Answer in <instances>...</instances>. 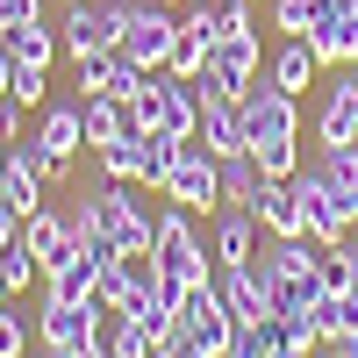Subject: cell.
Segmentation results:
<instances>
[{
    "instance_id": "cell-17",
    "label": "cell",
    "mask_w": 358,
    "mask_h": 358,
    "mask_svg": "<svg viewBox=\"0 0 358 358\" xmlns=\"http://www.w3.org/2000/svg\"><path fill=\"white\" fill-rule=\"evenodd\" d=\"M22 244L36 251L43 265H57V258H72V251H79V236H72V208H50V201H43L36 215L22 222Z\"/></svg>"
},
{
    "instance_id": "cell-9",
    "label": "cell",
    "mask_w": 358,
    "mask_h": 358,
    "mask_svg": "<svg viewBox=\"0 0 358 358\" xmlns=\"http://www.w3.org/2000/svg\"><path fill=\"white\" fill-rule=\"evenodd\" d=\"M315 143H358V65H330V72H322Z\"/></svg>"
},
{
    "instance_id": "cell-20",
    "label": "cell",
    "mask_w": 358,
    "mask_h": 358,
    "mask_svg": "<svg viewBox=\"0 0 358 358\" xmlns=\"http://www.w3.org/2000/svg\"><path fill=\"white\" fill-rule=\"evenodd\" d=\"M36 143H43L50 158H79V151H86V122H79V101H43Z\"/></svg>"
},
{
    "instance_id": "cell-43",
    "label": "cell",
    "mask_w": 358,
    "mask_h": 358,
    "mask_svg": "<svg viewBox=\"0 0 358 358\" xmlns=\"http://www.w3.org/2000/svg\"><path fill=\"white\" fill-rule=\"evenodd\" d=\"M29 358H57V351H50V344H36V351H29Z\"/></svg>"
},
{
    "instance_id": "cell-40",
    "label": "cell",
    "mask_w": 358,
    "mask_h": 358,
    "mask_svg": "<svg viewBox=\"0 0 358 358\" xmlns=\"http://www.w3.org/2000/svg\"><path fill=\"white\" fill-rule=\"evenodd\" d=\"M337 251H344V265H351V280H358V229L344 236V244H337Z\"/></svg>"
},
{
    "instance_id": "cell-37",
    "label": "cell",
    "mask_w": 358,
    "mask_h": 358,
    "mask_svg": "<svg viewBox=\"0 0 358 358\" xmlns=\"http://www.w3.org/2000/svg\"><path fill=\"white\" fill-rule=\"evenodd\" d=\"M15 236H22V215H15V208H8V201H0V251H8V244H15Z\"/></svg>"
},
{
    "instance_id": "cell-29",
    "label": "cell",
    "mask_w": 358,
    "mask_h": 358,
    "mask_svg": "<svg viewBox=\"0 0 358 358\" xmlns=\"http://www.w3.org/2000/svg\"><path fill=\"white\" fill-rule=\"evenodd\" d=\"M251 165H258V179H294L301 172V136L294 143H251Z\"/></svg>"
},
{
    "instance_id": "cell-34",
    "label": "cell",
    "mask_w": 358,
    "mask_h": 358,
    "mask_svg": "<svg viewBox=\"0 0 358 358\" xmlns=\"http://www.w3.org/2000/svg\"><path fill=\"white\" fill-rule=\"evenodd\" d=\"M22 22H43V0H0V29H22Z\"/></svg>"
},
{
    "instance_id": "cell-25",
    "label": "cell",
    "mask_w": 358,
    "mask_h": 358,
    "mask_svg": "<svg viewBox=\"0 0 358 358\" xmlns=\"http://www.w3.org/2000/svg\"><path fill=\"white\" fill-rule=\"evenodd\" d=\"M229 358H287V351H280V322H273V315H265V322H236Z\"/></svg>"
},
{
    "instance_id": "cell-4",
    "label": "cell",
    "mask_w": 358,
    "mask_h": 358,
    "mask_svg": "<svg viewBox=\"0 0 358 358\" xmlns=\"http://www.w3.org/2000/svg\"><path fill=\"white\" fill-rule=\"evenodd\" d=\"M165 201H179V208H194V215H215L222 208V158L215 151H201V136L187 143V151L172 158V172H165V187H158Z\"/></svg>"
},
{
    "instance_id": "cell-22",
    "label": "cell",
    "mask_w": 358,
    "mask_h": 358,
    "mask_svg": "<svg viewBox=\"0 0 358 358\" xmlns=\"http://www.w3.org/2000/svg\"><path fill=\"white\" fill-rule=\"evenodd\" d=\"M101 179H122V187H151V165H143V136H115L94 151Z\"/></svg>"
},
{
    "instance_id": "cell-35",
    "label": "cell",
    "mask_w": 358,
    "mask_h": 358,
    "mask_svg": "<svg viewBox=\"0 0 358 358\" xmlns=\"http://www.w3.org/2000/svg\"><path fill=\"white\" fill-rule=\"evenodd\" d=\"M22 129H29V108L8 94V101H0V136H8V143H22Z\"/></svg>"
},
{
    "instance_id": "cell-3",
    "label": "cell",
    "mask_w": 358,
    "mask_h": 358,
    "mask_svg": "<svg viewBox=\"0 0 358 358\" xmlns=\"http://www.w3.org/2000/svg\"><path fill=\"white\" fill-rule=\"evenodd\" d=\"M108 301L94 294V301H43L36 308V344H50V351H86V344H101L108 337Z\"/></svg>"
},
{
    "instance_id": "cell-36",
    "label": "cell",
    "mask_w": 358,
    "mask_h": 358,
    "mask_svg": "<svg viewBox=\"0 0 358 358\" xmlns=\"http://www.w3.org/2000/svg\"><path fill=\"white\" fill-rule=\"evenodd\" d=\"M151 358H201V351L179 337V322H172V337H158V344H151Z\"/></svg>"
},
{
    "instance_id": "cell-41",
    "label": "cell",
    "mask_w": 358,
    "mask_h": 358,
    "mask_svg": "<svg viewBox=\"0 0 358 358\" xmlns=\"http://www.w3.org/2000/svg\"><path fill=\"white\" fill-rule=\"evenodd\" d=\"M294 358H337V351L330 344H308V351H294Z\"/></svg>"
},
{
    "instance_id": "cell-12",
    "label": "cell",
    "mask_w": 358,
    "mask_h": 358,
    "mask_svg": "<svg viewBox=\"0 0 358 358\" xmlns=\"http://www.w3.org/2000/svg\"><path fill=\"white\" fill-rule=\"evenodd\" d=\"M308 172L322 179V194H330L351 215V229H358V143H315V165Z\"/></svg>"
},
{
    "instance_id": "cell-7",
    "label": "cell",
    "mask_w": 358,
    "mask_h": 358,
    "mask_svg": "<svg viewBox=\"0 0 358 358\" xmlns=\"http://www.w3.org/2000/svg\"><path fill=\"white\" fill-rule=\"evenodd\" d=\"M215 94H251V86L265 79V57H258V29H222L215 50H208V72H201Z\"/></svg>"
},
{
    "instance_id": "cell-8",
    "label": "cell",
    "mask_w": 358,
    "mask_h": 358,
    "mask_svg": "<svg viewBox=\"0 0 358 358\" xmlns=\"http://www.w3.org/2000/svg\"><path fill=\"white\" fill-rule=\"evenodd\" d=\"M172 36H179V15L165 8V0H129V15H122V50L136 57L143 72H165Z\"/></svg>"
},
{
    "instance_id": "cell-14",
    "label": "cell",
    "mask_w": 358,
    "mask_h": 358,
    "mask_svg": "<svg viewBox=\"0 0 358 358\" xmlns=\"http://www.w3.org/2000/svg\"><path fill=\"white\" fill-rule=\"evenodd\" d=\"M79 122H86V151H101L115 136H143L136 101H122V94H79Z\"/></svg>"
},
{
    "instance_id": "cell-19",
    "label": "cell",
    "mask_w": 358,
    "mask_h": 358,
    "mask_svg": "<svg viewBox=\"0 0 358 358\" xmlns=\"http://www.w3.org/2000/svg\"><path fill=\"white\" fill-rule=\"evenodd\" d=\"M308 43H315V57H322V72H330V65H358V8H344V15H315Z\"/></svg>"
},
{
    "instance_id": "cell-39",
    "label": "cell",
    "mask_w": 358,
    "mask_h": 358,
    "mask_svg": "<svg viewBox=\"0 0 358 358\" xmlns=\"http://www.w3.org/2000/svg\"><path fill=\"white\" fill-rule=\"evenodd\" d=\"M330 351H337V358H358V330H344V337H330Z\"/></svg>"
},
{
    "instance_id": "cell-16",
    "label": "cell",
    "mask_w": 358,
    "mask_h": 358,
    "mask_svg": "<svg viewBox=\"0 0 358 358\" xmlns=\"http://www.w3.org/2000/svg\"><path fill=\"white\" fill-rule=\"evenodd\" d=\"M265 79L287 86V94H308V86H322V57L308 36H280V50L265 57Z\"/></svg>"
},
{
    "instance_id": "cell-2",
    "label": "cell",
    "mask_w": 358,
    "mask_h": 358,
    "mask_svg": "<svg viewBox=\"0 0 358 358\" xmlns=\"http://www.w3.org/2000/svg\"><path fill=\"white\" fill-rule=\"evenodd\" d=\"M122 15H129V0H65V15H57V43H65V57L115 50V43H122Z\"/></svg>"
},
{
    "instance_id": "cell-32",
    "label": "cell",
    "mask_w": 358,
    "mask_h": 358,
    "mask_svg": "<svg viewBox=\"0 0 358 358\" xmlns=\"http://www.w3.org/2000/svg\"><path fill=\"white\" fill-rule=\"evenodd\" d=\"M273 29L280 36H308L315 29V0H273Z\"/></svg>"
},
{
    "instance_id": "cell-28",
    "label": "cell",
    "mask_w": 358,
    "mask_h": 358,
    "mask_svg": "<svg viewBox=\"0 0 358 358\" xmlns=\"http://www.w3.org/2000/svg\"><path fill=\"white\" fill-rule=\"evenodd\" d=\"M273 322H280V351H287V358H294V351H308V344H322V322H315V308H280Z\"/></svg>"
},
{
    "instance_id": "cell-15",
    "label": "cell",
    "mask_w": 358,
    "mask_h": 358,
    "mask_svg": "<svg viewBox=\"0 0 358 358\" xmlns=\"http://www.w3.org/2000/svg\"><path fill=\"white\" fill-rule=\"evenodd\" d=\"M208 251H215V265H251L258 215L251 208H215V215H208Z\"/></svg>"
},
{
    "instance_id": "cell-11",
    "label": "cell",
    "mask_w": 358,
    "mask_h": 358,
    "mask_svg": "<svg viewBox=\"0 0 358 358\" xmlns=\"http://www.w3.org/2000/svg\"><path fill=\"white\" fill-rule=\"evenodd\" d=\"M215 294L236 322H265L273 315V280L258 273V265H215Z\"/></svg>"
},
{
    "instance_id": "cell-44",
    "label": "cell",
    "mask_w": 358,
    "mask_h": 358,
    "mask_svg": "<svg viewBox=\"0 0 358 358\" xmlns=\"http://www.w3.org/2000/svg\"><path fill=\"white\" fill-rule=\"evenodd\" d=\"M8 301H15V294H8V280H0V308H8Z\"/></svg>"
},
{
    "instance_id": "cell-24",
    "label": "cell",
    "mask_w": 358,
    "mask_h": 358,
    "mask_svg": "<svg viewBox=\"0 0 358 358\" xmlns=\"http://www.w3.org/2000/svg\"><path fill=\"white\" fill-rule=\"evenodd\" d=\"M0 201H8V208H15V215H22V222H29V215H36V208H43V179H36V172H29V165H22L15 151H8V172H0Z\"/></svg>"
},
{
    "instance_id": "cell-46",
    "label": "cell",
    "mask_w": 358,
    "mask_h": 358,
    "mask_svg": "<svg viewBox=\"0 0 358 358\" xmlns=\"http://www.w3.org/2000/svg\"><path fill=\"white\" fill-rule=\"evenodd\" d=\"M222 358H229V351H222Z\"/></svg>"
},
{
    "instance_id": "cell-31",
    "label": "cell",
    "mask_w": 358,
    "mask_h": 358,
    "mask_svg": "<svg viewBox=\"0 0 358 358\" xmlns=\"http://www.w3.org/2000/svg\"><path fill=\"white\" fill-rule=\"evenodd\" d=\"M8 94H15L29 115H36V108L50 101V65H22V57H15V86H8Z\"/></svg>"
},
{
    "instance_id": "cell-13",
    "label": "cell",
    "mask_w": 358,
    "mask_h": 358,
    "mask_svg": "<svg viewBox=\"0 0 358 358\" xmlns=\"http://www.w3.org/2000/svg\"><path fill=\"white\" fill-rule=\"evenodd\" d=\"M143 294H158V258L151 251H115V265L101 273V301L108 308H129Z\"/></svg>"
},
{
    "instance_id": "cell-5",
    "label": "cell",
    "mask_w": 358,
    "mask_h": 358,
    "mask_svg": "<svg viewBox=\"0 0 358 358\" xmlns=\"http://www.w3.org/2000/svg\"><path fill=\"white\" fill-rule=\"evenodd\" d=\"M236 108H244V136L251 143H294L301 136V94H287L273 79H258L251 94H236Z\"/></svg>"
},
{
    "instance_id": "cell-30",
    "label": "cell",
    "mask_w": 358,
    "mask_h": 358,
    "mask_svg": "<svg viewBox=\"0 0 358 358\" xmlns=\"http://www.w3.org/2000/svg\"><path fill=\"white\" fill-rule=\"evenodd\" d=\"M315 322H322V344H330V337H344V330H358V294H322Z\"/></svg>"
},
{
    "instance_id": "cell-27",
    "label": "cell",
    "mask_w": 358,
    "mask_h": 358,
    "mask_svg": "<svg viewBox=\"0 0 358 358\" xmlns=\"http://www.w3.org/2000/svg\"><path fill=\"white\" fill-rule=\"evenodd\" d=\"M251 194H258V165H251V151L222 158V208H251Z\"/></svg>"
},
{
    "instance_id": "cell-33",
    "label": "cell",
    "mask_w": 358,
    "mask_h": 358,
    "mask_svg": "<svg viewBox=\"0 0 358 358\" xmlns=\"http://www.w3.org/2000/svg\"><path fill=\"white\" fill-rule=\"evenodd\" d=\"M0 358H29V315L15 301L0 308Z\"/></svg>"
},
{
    "instance_id": "cell-10",
    "label": "cell",
    "mask_w": 358,
    "mask_h": 358,
    "mask_svg": "<svg viewBox=\"0 0 358 358\" xmlns=\"http://www.w3.org/2000/svg\"><path fill=\"white\" fill-rule=\"evenodd\" d=\"M251 215H258L265 236H308V208H301V187H294V179H258Z\"/></svg>"
},
{
    "instance_id": "cell-21",
    "label": "cell",
    "mask_w": 358,
    "mask_h": 358,
    "mask_svg": "<svg viewBox=\"0 0 358 358\" xmlns=\"http://www.w3.org/2000/svg\"><path fill=\"white\" fill-rule=\"evenodd\" d=\"M201 151H215V158L251 151V136H244V108H236V101H208V108H201Z\"/></svg>"
},
{
    "instance_id": "cell-45",
    "label": "cell",
    "mask_w": 358,
    "mask_h": 358,
    "mask_svg": "<svg viewBox=\"0 0 358 358\" xmlns=\"http://www.w3.org/2000/svg\"><path fill=\"white\" fill-rule=\"evenodd\" d=\"M165 8H172V0H165Z\"/></svg>"
},
{
    "instance_id": "cell-42",
    "label": "cell",
    "mask_w": 358,
    "mask_h": 358,
    "mask_svg": "<svg viewBox=\"0 0 358 358\" xmlns=\"http://www.w3.org/2000/svg\"><path fill=\"white\" fill-rule=\"evenodd\" d=\"M8 151H15V143H8V136H0V172H8Z\"/></svg>"
},
{
    "instance_id": "cell-1",
    "label": "cell",
    "mask_w": 358,
    "mask_h": 358,
    "mask_svg": "<svg viewBox=\"0 0 358 358\" xmlns=\"http://www.w3.org/2000/svg\"><path fill=\"white\" fill-rule=\"evenodd\" d=\"M201 79H172V72H151L136 94V129L143 136H201Z\"/></svg>"
},
{
    "instance_id": "cell-18",
    "label": "cell",
    "mask_w": 358,
    "mask_h": 358,
    "mask_svg": "<svg viewBox=\"0 0 358 358\" xmlns=\"http://www.w3.org/2000/svg\"><path fill=\"white\" fill-rule=\"evenodd\" d=\"M294 187H301V208H308V236H315V244H344V236H351V215L322 194V179L301 165V172H294Z\"/></svg>"
},
{
    "instance_id": "cell-23",
    "label": "cell",
    "mask_w": 358,
    "mask_h": 358,
    "mask_svg": "<svg viewBox=\"0 0 358 358\" xmlns=\"http://www.w3.org/2000/svg\"><path fill=\"white\" fill-rule=\"evenodd\" d=\"M0 36H8V50L22 57V65H57V57H65L57 22H22V29H0Z\"/></svg>"
},
{
    "instance_id": "cell-26",
    "label": "cell",
    "mask_w": 358,
    "mask_h": 358,
    "mask_svg": "<svg viewBox=\"0 0 358 358\" xmlns=\"http://www.w3.org/2000/svg\"><path fill=\"white\" fill-rule=\"evenodd\" d=\"M0 280H8V294H29V287H43V258H36V251H29L22 236H15V244L0 251Z\"/></svg>"
},
{
    "instance_id": "cell-38",
    "label": "cell",
    "mask_w": 358,
    "mask_h": 358,
    "mask_svg": "<svg viewBox=\"0 0 358 358\" xmlns=\"http://www.w3.org/2000/svg\"><path fill=\"white\" fill-rule=\"evenodd\" d=\"M8 86H15V50H8V36H0V101H8Z\"/></svg>"
},
{
    "instance_id": "cell-6",
    "label": "cell",
    "mask_w": 358,
    "mask_h": 358,
    "mask_svg": "<svg viewBox=\"0 0 358 358\" xmlns=\"http://www.w3.org/2000/svg\"><path fill=\"white\" fill-rule=\"evenodd\" d=\"M172 322H179V337H187L201 358H222L229 351V337H236V315L222 308V294H215V280H201L187 301L172 308Z\"/></svg>"
}]
</instances>
